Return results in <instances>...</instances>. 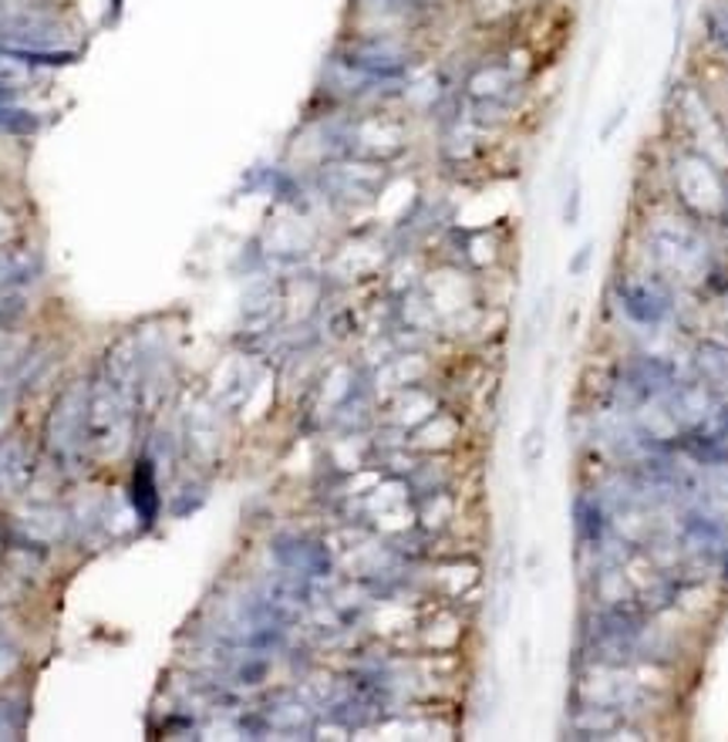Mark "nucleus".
Here are the masks:
<instances>
[{
	"mask_svg": "<svg viewBox=\"0 0 728 742\" xmlns=\"http://www.w3.org/2000/svg\"><path fill=\"white\" fill-rule=\"evenodd\" d=\"M702 368L712 379L728 382V348L725 345H705L702 348Z\"/></svg>",
	"mask_w": 728,
	"mask_h": 742,
	"instance_id": "obj_8",
	"label": "nucleus"
},
{
	"mask_svg": "<svg viewBox=\"0 0 728 742\" xmlns=\"http://www.w3.org/2000/svg\"><path fill=\"white\" fill-rule=\"evenodd\" d=\"M702 24H705L708 37H712V45L728 51V8L725 4H708L702 11Z\"/></svg>",
	"mask_w": 728,
	"mask_h": 742,
	"instance_id": "obj_7",
	"label": "nucleus"
},
{
	"mask_svg": "<svg viewBox=\"0 0 728 742\" xmlns=\"http://www.w3.org/2000/svg\"><path fill=\"white\" fill-rule=\"evenodd\" d=\"M725 584H728V550H725Z\"/></svg>",
	"mask_w": 728,
	"mask_h": 742,
	"instance_id": "obj_13",
	"label": "nucleus"
},
{
	"mask_svg": "<svg viewBox=\"0 0 728 742\" xmlns=\"http://www.w3.org/2000/svg\"><path fill=\"white\" fill-rule=\"evenodd\" d=\"M681 449L689 452V456L698 463V466H728V439L721 432H689L681 439Z\"/></svg>",
	"mask_w": 728,
	"mask_h": 742,
	"instance_id": "obj_4",
	"label": "nucleus"
},
{
	"mask_svg": "<svg viewBox=\"0 0 728 742\" xmlns=\"http://www.w3.org/2000/svg\"><path fill=\"white\" fill-rule=\"evenodd\" d=\"M590 260H593V240H587L580 251L574 254V260H570V277H583L587 274V267H590Z\"/></svg>",
	"mask_w": 728,
	"mask_h": 742,
	"instance_id": "obj_10",
	"label": "nucleus"
},
{
	"mask_svg": "<svg viewBox=\"0 0 728 742\" xmlns=\"http://www.w3.org/2000/svg\"><path fill=\"white\" fill-rule=\"evenodd\" d=\"M681 537L695 554L715 557V554H725L728 547V526L708 513H689L681 523Z\"/></svg>",
	"mask_w": 728,
	"mask_h": 742,
	"instance_id": "obj_2",
	"label": "nucleus"
},
{
	"mask_svg": "<svg viewBox=\"0 0 728 742\" xmlns=\"http://www.w3.org/2000/svg\"><path fill=\"white\" fill-rule=\"evenodd\" d=\"M580 213H583V183H580V176H574L567 199H564V227H577Z\"/></svg>",
	"mask_w": 728,
	"mask_h": 742,
	"instance_id": "obj_9",
	"label": "nucleus"
},
{
	"mask_svg": "<svg viewBox=\"0 0 728 742\" xmlns=\"http://www.w3.org/2000/svg\"><path fill=\"white\" fill-rule=\"evenodd\" d=\"M574 530H577V544L587 550H601L604 547V533H608V513L597 497H580L574 503Z\"/></svg>",
	"mask_w": 728,
	"mask_h": 742,
	"instance_id": "obj_3",
	"label": "nucleus"
},
{
	"mask_svg": "<svg viewBox=\"0 0 728 742\" xmlns=\"http://www.w3.org/2000/svg\"><path fill=\"white\" fill-rule=\"evenodd\" d=\"M624 118H627V105H621V108L614 112V118H611V121H608V126H604V132H601V139H604V142H608V139H611V136L617 132V126H621V121H624Z\"/></svg>",
	"mask_w": 728,
	"mask_h": 742,
	"instance_id": "obj_11",
	"label": "nucleus"
},
{
	"mask_svg": "<svg viewBox=\"0 0 728 742\" xmlns=\"http://www.w3.org/2000/svg\"><path fill=\"white\" fill-rule=\"evenodd\" d=\"M37 129H41V118L31 108L0 102V136H34Z\"/></svg>",
	"mask_w": 728,
	"mask_h": 742,
	"instance_id": "obj_5",
	"label": "nucleus"
},
{
	"mask_svg": "<svg viewBox=\"0 0 728 742\" xmlns=\"http://www.w3.org/2000/svg\"><path fill=\"white\" fill-rule=\"evenodd\" d=\"M614 291L621 298V308L627 311V317L634 324L645 327H658L668 314H671V298L661 283L655 280H634V277H617Z\"/></svg>",
	"mask_w": 728,
	"mask_h": 742,
	"instance_id": "obj_1",
	"label": "nucleus"
},
{
	"mask_svg": "<svg viewBox=\"0 0 728 742\" xmlns=\"http://www.w3.org/2000/svg\"><path fill=\"white\" fill-rule=\"evenodd\" d=\"M543 422H546V402H540L536 419H533V426L523 439V466H527L530 476H536V466L543 463V452H546V426Z\"/></svg>",
	"mask_w": 728,
	"mask_h": 742,
	"instance_id": "obj_6",
	"label": "nucleus"
},
{
	"mask_svg": "<svg viewBox=\"0 0 728 742\" xmlns=\"http://www.w3.org/2000/svg\"><path fill=\"white\" fill-rule=\"evenodd\" d=\"M715 432H721V436L728 439V405H725V408L718 411V416H715Z\"/></svg>",
	"mask_w": 728,
	"mask_h": 742,
	"instance_id": "obj_12",
	"label": "nucleus"
}]
</instances>
